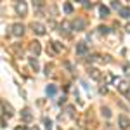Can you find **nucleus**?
I'll return each mask as SVG.
<instances>
[{"label":"nucleus","instance_id":"f257e3e1","mask_svg":"<svg viewBox=\"0 0 130 130\" xmlns=\"http://www.w3.org/2000/svg\"><path fill=\"white\" fill-rule=\"evenodd\" d=\"M115 85H116V89L120 90L121 94H125V95L128 94L130 87H128V83H127L125 80H120V78H115Z\"/></svg>","mask_w":130,"mask_h":130},{"label":"nucleus","instance_id":"f03ea898","mask_svg":"<svg viewBox=\"0 0 130 130\" xmlns=\"http://www.w3.org/2000/svg\"><path fill=\"white\" fill-rule=\"evenodd\" d=\"M10 33H12L14 37H21V35L24 33V26H23L21 23H16V24H12V28H10Z\"/></svg>","mask_w":130,"mask_h":130},{"label":"nucleus","instance_id":"7ed1b4c3","mask_svg":"<svg viewBox=\"0 0 130 130\" xmlns=\"http://www.w3.org/2000/svg\"><path fill=\"white\" fill-rule=\"evenodd\" d=\"M118 125H120L121 130H127L130 127V120L125 116V115H120V116H118Z\"/></svg>","mask_w":130,"mask_h":130},{"label":"nucleus","instance_id":"20e7f679","mask_svg":"<svg viewBox=\"0 0 130 130\" xmlns=\"http://www.w3.org/2000/svg\"><path fill=\"white\" fill-rule=\"evenodd\" d=\"M16 12H18L19 16H26V12H28L26 2H18V4H16Z\"/></svg>","mask_w":130,"mask_h":130},{"label":"nucleus","instance_id":"39448f33","mask_svg":"<svg viewBox=\"0 0 130 130\" xmlns=\"http://www.w3.org/2000/svg\"><path fill=\"white\" fill-rule=\"evenodd\" d=\"M31 30L35 31L37 35H45V26H43L42 23H33V24H31Z\"/></svg>","mask_w":130,"mask_h":130},{"label":"nucleus","instance_id":"423d86ee","mask_svg":"<svg viewBox=\"0 0 130 130\" xmlns=\"http://www.w3.org/2000/svg\"><path fill=\"white\" fill-rule=\"evenodd\" d=\"M87 43L85 42H80V43H76V54L78 56H83V54H87Z\"/></svg>","mask_w":130,"mask_h":130},{"label":"nucleus","instance_id":"0eeeda50","mask_svg":"<svg viewBox=\"0 0 130 130\" xmlns=\"http://www.w3.org/2000/svg\"><path fill=\"white\" fill-rule=\"evenodd\" d=\"M21 118H23V121H31L33 120V115H31V111L28 108H24V109L21 111Z\"/></svg>","mask_w":130,"mask_h":130},{"label":"nucleus","instance_id":"6e6552de","mask_svg":"<svg viewBox=\"0 0 130 130\" xmlns=\"http://www.w3.org/2000/svg\"><path fill=\"white\" fill-rule=\"evenodd\" d=\"M2 109H4V115H7V116H12L14 115V109L10 108L9 104H5V102H2Z\"/></svg>","mask_w":130,"mask_h":130},{"label":"nucleus","instance_id":"1a4fd4ad","mask_svg":"<svg viewBox=\"0 0 130 130\" xmlns=\"http://www.w3.org/2000/svg\"><path fill=\"white\" fill-rule=\"evenodd\" d=\"M89 75L94 78V80H101V73H99V70H97V68H90V70H89Z\"/></svg>","mask_w":130,"mask_h":130},{"label":"nucleus","instance_id":"9d476101","mask_svg":"<svg viewBox=\"0 0 130 130\" xmlns=\"http://www.w3.org/2000/svg\"><path fill=\"white\" fill-rule=\"evenodd\" d=\"M73 28H75L76 31L83 30V28H85V23H83V19H76L75 23H73Z\"/></svg>","mask_w":130,"mask_h":130},{"label":"nucleus","instance_id":"9b49d317","mask_svg":"<svg viewBox=\"0 0 130 130\" xmlns=\"http://www.w3.org/2000/svg\"><path fill=\"white\" fill-rule=\"evenodd\" d=\"M40 43H38V42H31V52H33V54H35V56H38V54H40Z\"/></svg>","mask_w":130,"mask_h":130},{"label":"nucleus","instance_id":"f8f14e48","mask_svg":"<svg viewBox=\"0 0 130 130\" xmlns=\"http://www.w3.org/2000/svg\"><path fill=\"white\" fill-rule=\"evenodd\" d=\"M120 16H121V18H125V19L130 18V9H128V7H121V9H120Z\"/></svg>","mask_w":130,"mask_h":130},{"label":"nucleus","instance_id":"ddd939ff","mask_svg":"<svg viewBox=\"0 0 130 130\" xmlns=\"http://www.w3.org/2000/svg\"><path fill=\"white\" fill-rule=\"evenodd\" d=\"M99 12H101V18H106V16L109 14V9L104 7V5H99Z\"/></svg>","mask_w":130,"mask_h":130},{"label":"nucleus","instance_id":"4468645a","mask_svg":"<svg viewBox=\"0 0 130 130\" xmlns=\"http://www.w3.org/2000/svg\"><path fill=\"white\" fill-rule=\"evenodd\" d=\"M64 12H66V14H71V12H73V5H71L70 2L64 4Z\"/></svg>","mask_w":130,"mask_h":130},{"label":"nucleus","instance_id":"2eb2a0df","mask_svg":"<svg viewBox=\"0 0 130 130\" xmlns=\"http://www.w3.org/2000/svg\"><path fill=\"white\" fill-rule=\"evenodd\" d=\"M30 66H31V68H33L35 71H37V70H38V61H37V59H33V57H31V59H30Z\"/></svg>","mask_w":130,"mask_h":130},{"label":"nucleus","instance_id":"dca6fc26","mask_svg":"<svg viewBox=\"0 0 130 130\" xmlns=\"http://www.w3.org/2000/svg\"><path fill=\"white\" fill-rule=\"evenodd\" d=\"M43 123H45V128L47 130H52V121L49 118H43Z\"/></svg>","mask_w":130,"mask_h":130},{"label":"nucleus","instance_id":"f3484780","mask_svg":"<svg viewBox=\"0 0 130 130\" xmlns=\"http://www.w3.org/2000/svg\"><path fill=\"white\" fill-rule=\"evenodd\" d=\"M47 94H49V95H54V94H56V87H54V85H49V87H47Z\"/></svg>","mask_w":130,"mask_h":130},{"label":"nucleus","instance_id":"a211bd4d","mask_svg":"<svg viewBox=\"0 0 130 130\" xmlns=\"http://www.w3.org/2000/svg\"><path fill=\"white\" fill-rule=\"evenodd\" d=\"M52 47L57 50V52H61V50H62V47H61V43H59V42H52Z\"/></svg>","mask_w":130,"mask_h":130},{"label":"nucleus","instance_id":"6ab92c4d","mask_svg":"<svg viewBox=\"0 0 130 130\" xmlns=\"http://www.w3.org/2000/svg\"><path fill=\"white\" fill-rule=\"evenodd\" d=\"M102 113H104V116H106V118H111V111H109V108H102Z\"/></svg>","mask_w":130,"mask_h":130},{"label":"nucleus","instance_id":"aec40b11","mask_svg":"<svg viewBox=\"0 0 130 130\" xmlns=\"http://www.w3.org/2000/svg\"><path fill=\"white\" fill-rule=\"evenodd\" d=\"M99 31L106 35V33H109V28H108V26H99Z\"/></svg>","mask_w":130,"mask_h":130},{"label":"nucleus","instance_id":"412c9836","mask_svg":"<svg viewBox=\"0 0 130 130\" xmlns=\"http://www.w3.org/2000/svg\"><path fill=\"white\" fill-rule=\"evenodd\" d=\"M125 73H127V75H130V66H128V64H125Z\"/></svg>","mask_w":130,"mask_h":130},{"label":"nucleus","instance_id":"4be33fe9","mask_svg":"<svg viewBox=\"0 0 130 130\" xmlns=\"http://www.w3.org/2000/svg\"><path fill=\"white\" fill-rule=\"evenodd\" d=\"M26 130H38L37 127H30V128H26Z\"/></svg>","mask_w":130,"mask_h":130},{"label":"nucleus","instance_id":"5701e85b","mask_svg":"<svg viewBox=\"0 0 130 130\" xmlns=\"http://www.w3.org/2000/svg\"><path fill=\"white\" fill-rule=\"evenodd\" d=\"M16 130H26V128H24V127H18Z\"/></svg>","mask_w":130,"mask_h":130},{"label":"nucleus","instance_id":"b1692460","mask_svg":"<svg viewBox=\"0 0 130 130\" xmlns=\"http://www.w3.org/2000/svg\"><path fill=\"white\" fill-rule=\"evenodd\" d=\"M127 31H128V33H130V24H127Z\"/></svg>","mask_w":130,"mask_h":130}]
</instances>
